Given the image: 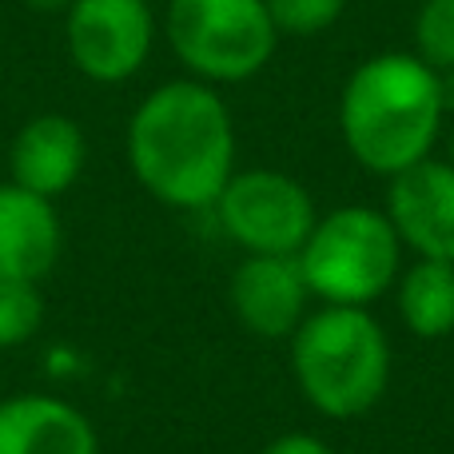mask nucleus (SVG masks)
Here are the masks:
<instances>
[{"label": "nucleus", "instance_id": "f257e3e1", "mask_svg": "<svg viewBox=\"0 0 454 454\" xmlns=\"http://www.w3.org/2000/svg\"><path fill=\"white\" fill-rule=\"evenodd\" d=\"M128 164L148 196L180 212H204L235 176L231 112L204 80H172L128 120Z\"/></svg>", "mask_w": 454, "mask_h": 454}, {"label": "nucleus", "instance_id": "f03ea898", "mask_svg": "<svg viewBox=\"0 0 454 454\" xmlns=\"http://www.w3.org/2000/svg\"><path fill=\"white\" fill-rule=\"evenodd\" d=\"M447 96L442 72L415 52H383L351 72L339 104L347 152L375 176H399L431 156Z\"/></svg>", "mask_w": 454, "mask_h": 454}, {"label": "nucleus", "instance_id": "7ed1b4c3", "mask_svg": "<svg viewBox=\"0 0 454 454\" xmlns=\"http://www.w3.org/2000/svg\"><path fill=\"white\" fill-rule=\"evenodd\" d=\"M291 371L319 415L359 419L387 395L391 339L367 307L323 303L291 335Z\"/></svg>", "mask_w": 454, "mask_h": 454}, {"label": "nucleus", "instance_id": "20e7f679", "mask_svg": "<svg viewBox=\"0 0 454 454\" xmlns=\"http://www.w3.org/2000/svg\"><path fill=\"white\" fill-rule=\"evenodd\" d=\"M307 291L331 307H371L403 271V239L387 212L363 204L335 207L315 220L299 247Z\"/></svg>", "mask_w": 454, "mask_h": 454}, {"label": "nucleus", "instance_id": "39448f33", "mask_svg": "<svg viewBox=\"0 0 454 454\" xmlns=\"http://www.w3.org/2000/svg\"><path fill=\"white\" fill-rule=\"evenodd\" d=\"M168 40L204 84H239L267 68L279 28L267 0H172Z\"/></svg>", "mask_w": 454, "mask_h": 454}, {"label": "nucleus", "instance_id": "423d86ee", "mask_svg": "<svg viewBox=\"0 0 454 454\" xmlns=\"http://www.w3.org/2000/svg\"><path fill=\"white\" fill-rule=\"evenodd\" d=\"M212 207L223 235L247 255H299L319 220L311 192L271 168L235 172Z\"/></svg>", "mask_w": 454, "mask_h": 454}, {"label": "nucleus", "instance_id": "0eeeda50", "mask_svg": "<svg viewBox=\"0 0 454 454\" xmlns=\"http://www.w3.org/2000/svg\"><path fill=\"white\" fill-rule=\"evenodd\" d=\"M68 56L96 84H124L144 68L156 40L148 0H76L64 24Z\"/></svg>", "mask_w": 454, "mask_h": 454}, {"label": "nucleus", "instance_id": "6e6552de", "mask_svg": "<svg viewBox=\"0 0 454 454\" xmlns=\"http://www.w3.org/2000/svg\"><path fill=\"white\" fill-rule=\"evenodd\" d=\"M387 220L395 223L403 247L419 259L454 263V164L450 160H419L407 172L391 176Z\"/></svg>", "mask_w": 454, "mask_h": 454}, {"label": "nucleus", "instance_id": "1a4fd4ad", "mask_svg": "<svg viewBox=\"0 0 454 454\" xmlns=\"http://www.w3.org/2000/svg\"><path fill=\"white\" fill-rule=\"evenodd\" d=\"M231 311L251 335L259 339H291L295 327L307 319V279L299 255H243L235 267L231 287Z\"/></svg>", "mask_w": 454, "mask_h": 454}, {"label": "nucleus", "instance_id": "9d476101", "mask_svg": "<svg viewBox=\"0 0 454 454\" xmlns=\"http://www.w3.org/2000/svg\"><path fill=\"white\" fill-rule=\"evenodd\" d=\"M0 454H100V434L76 403L16 391L0 399Z\"/></svg>", "mask_w": 454, "mask_h": 454}, {"label": "nucleus", "instance_id": "9b49d317", "mask_svg": "<svg viewBox=\"0 0 454 454\" xmlns=\"http://www.w3.org/2000/svg\"><path fill=\"white\" fill-rule=\"evenodd\" d=\"M84 164H88L84 128L72 116H60V112L32 116L12 136V148H8L12 184H20V188L36 192L44 200L64 196L80 180Z\"/></svg>", "mask_w": 454, "mask_h": 454}, {"label": "nucleus", "instance_id": "f8f14e48", "mask_svg": "<svg viewBox=\"0 0 454 454\" xmlns=\"http://www.w3.org/2000/svg\"><path fill=\"white\" fill-rule=\"evenodd\" d=\"M64 251L56 204L20 184H0V279L40 283Z\"/></svg>", "mask_w": 454, "mask_h": 454}, {"label": "nucleus", "instance_id": "ddd939ff", "mask_svg": "<svg viewBox=\"0 0 454 454\" xmlns=\"http://www.w3.org/2000/svg\"><path fill=\"white\" fill-rule=\"evenodd\" d=\"M399 315L411 335L442 339L454 331V263L447 259H419L395 279Z\"/></svg>", "mask_w": 454, "mask_h": 454}, {"label": "nucleus", "instance_id": "4468645a", "mask_svg": "<svg viewBox=\"0 0 454 454\" xmlns=\"http://www.w3.org/2000/svg\"><path fill=\"white\" fill-rule=\"evenodd\" d=\"M44 327V299L40 283L0 279V351L24 347Z\"/></svg>", "mask_w": 454, "mask_h": 454}, {"label": "nucleus", "instance_id": "2eb2a0df", "mask_svg": "<svg viewBox=\"0 0 454 454\" xmlns=\"http://www.w3.org/2000/svg\"><path fill=\"white\" fill-rule=\"evenodd\" d=\"M415 56L434 72H454V0H423L415 16Z\"/></svg>", "mask_w": 454, "mask_h": 454}, {"label": "nucleus", "instance_id": "dca6fc26", "mask_svg": "<svg viewBox=\"0 0 454 454\" xmlns=\"http://www.w3.org/2000/svg\"><path fill=\"white\" fill-rule=\"evenodd\" d=\"M347 0H267L275 28L287 36H319L339 20Z\"/></svg>", "mask_w": 454, "mask_h": 454}, {"label": "nucleus", "instance_id": "f3484780", "mask_svg": "<svg viewBox=\"0 0 454 454\" xmlns=\"http://www.w3.org/2000/svg\"><path fill=\"white\" fill-rule=\"evenodd\" d=\"M259 454H335L323 439H315V434H279V439H271Z\"/></svg>", "mask_w": 454, "mask_h": 454}, {"label": "nucleus", "instance_id": "a211bd4d", "mask_svg": "<svg viewBox=\"0 0 454 454\" xmlns=\"http://www.w3.org/2000/svg\"><path fill=\"white\" fill-rule=\"evenodd\" d=\"M20 4H28V8H36V12H68L76 0H20Z\"/></svg>", "mask_w": 454, "mask_h": 454}, {"label": "nucleus", "instance_id": "6ab92c4d", "mask_svg": "<svg viewBox=\"0 0 454 454\" xmlns=\"http://www.w3.org/2000/svg\"><path fill=\"white\" fill-rule=\"evenodd\" d=\"M450 164H454V132H450Z\"/></svg>", "mask_w": 454, "mask_h": 454}]
</instances>
